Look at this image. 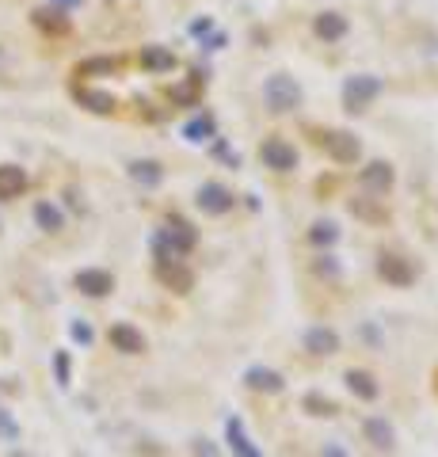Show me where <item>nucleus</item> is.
Segmentation results:
<instances>
[{"instance_id": "obj_1", "label": "nucleus", "mask_w": 438, "mask_h": 457, "mask_svg": "<svg viewBox=\"0 0 438 457\" xmlns=\"http://www.w3.org/2000/svg\"><path fill=\"white\" fill-rule=\"evenodd\" d=\"M263 157H267V160H274L279 168H290V164H294V153H290L282 141H271V145L263 149Z\"/></svg>"}]
</instances>
